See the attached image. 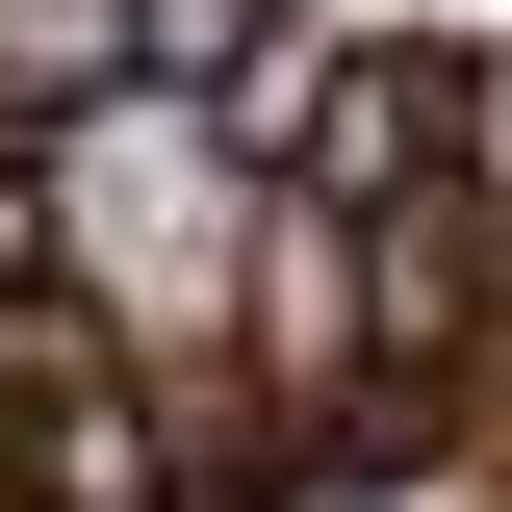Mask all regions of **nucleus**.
Returning a JSON list of instances; mask_svg holds the SVG:
<instances>
[{
    "instance_id": "obj_1",
    "label": "nucleus",
    "mask_w": 512,
    "mask_h": 512,
    "mask_svg": "<svg viewBox=\"0 0 512 512\" xmlns=\"http://www.w3.org/2000/svg\"><path fill=\"white\" fill-rule=\"evenodd\" d=\"M26 154H52V256H77V308L128 333V384L231 359V256H256V154L231 128L154 103V77H103V103H52Z\"/></svg>"
},
{
    "instance_id": "obj_2",
    "label": "nucleus",
    "mask_w": 512,
    "mask_h": 512,
    "mask_svg": "<svg viewBox=\"0 0 512 512\" xmlns=\"http://www.w3.org/2000/svg\"><path fill=\"white\" fill-rule=\"evenodd\" d=\"M282 52H308V0H128V77H154V103H205V128H231Z\"/></svg>"
},
{
    "instance_id": "obj_3",
    "label": "nucleus",
    "mask_w": 512,
    "mask_h": 512,
    "mask_svg": "<svg viewBox=\"0 0 512 512\" xmlns=\"http://www.w3.org/2000/svg\"><path fill=\"white\" fill-rule=\"evenodd\" d=\"M128 77V0H0V103L52 128V103H103Z\"/></svg>"
},
{
    "instance_id": "obj_4",
    "label": "nucleus",
    "mask_w": 512,
    "mask_h": 512,
    "mask_svg": "<svg viewBox=\"0 0 512 512\" xmlns=\"http://www.w3.org/2000/svg\"><path fill=\"white\" fill-rule=\"evenodd\" d=\"M436 180L512 231V26H461V77H436Z\"/></svg>"
},
{
    "instance_id": "obj_5",
    "label": "nucleus",
    "mask_w": 512,
    "mask_h": 512,
    "mask_svg": "<svg viewBox=\"0 0 512 512\" xmlns=\"http://www.w3.org/2000/svg\"><path fill=\"white\" fill-rule=\"evenodd\" d=\"M0 282H77V256H52V154H26V128H0Z\"/></svg>"
},
{
    "instance_id": "obj_6",
    "label": "nucleus",
    "mask_w": 512,
    "mask_h": 512,
    "mask_svg": "<svg viewBox=\"0 0 512 512\" xmlns=\"http://www.w3.org/2000/svg\"><path fill=\"white\" fill-rule=\"evenodd\" d=\"M0 512H26V487H0Z\"/></svg>"
}]
</instances>
